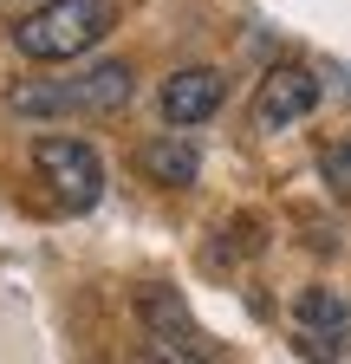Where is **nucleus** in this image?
Returning a JSON list of instances; mask_svg holds the SVG:
<instances>
[{"instance_id":"nucleus-1","label":"nucleus","mask_w":351,"mask_h":364,"mask_svg":"<svg viewBox=\"0 0 351 364\" xmlns=\"http://www.w3.org/2000/svg\"><path fill=\"white\" fill-rule=\"evenodd\" d=\"M130 98H137V72L124 59H98L78 78H20V85H7L14 117H117Z\"/></svg>"},{"instance_id":"nucleus-2","label":"nucleus","mask_w":351,"mask_h":364,"mask_svg":"<svg viewBox=\"0 0 351 364\" xmlns=\"http://www.w3.org/2000/svg\"><path fill=\"white\" fill-rule=\"evenodd\" d=\"M111 26H117V0H39L33 14L14 20V46L33 65H65L85 59Z\"/></svg>"},{"instance_id":"nucleus-3","label":"nucleus","mask_w":351,"mask_h":364,"mask_svg":"<svg viewBox=\"0 0 351 364\" xmlns=\"http://www.w3.org/2000/svg\"><path fill=\"white\" fill-rule=\"evenodd\" d=\"M33 169L72 215L98 208V196H104V156L85 136H33Z\"/></svg>"},{"instance_id":"nucleus-4","label":"nucleus","mask_w":351,"mask_h":364,"mask_svg":"<svg viewBox=\"0 0 351 364\" xmlns=\"http://www.w3.org/2000/svg\"><path fill=\"white\" fill-rule=\"evenodd\" d=\"M137 312H144V326H150V345H163V351H183L189 364H228V351L215 345L195 318H189V306L176 299L169 287H150L144 299H137Z\"/></svg>"},{"instance_id":"nucleus-5","label":"nucleus","mask_w":351,"mask_h":364,"mask_svg":"<svg viewBox=\"0 0 351 364\" xmlns=\"http://www.w3.org/2000/svg\"><path fill=\"white\" fill-rule=\"evenodd\" d=\"M222 105H228V78L215 72V65H183V72H169L163 91H156V111H163L169 130H195Z\"/></svg>"},{"instance_id":"nucleus-6","label":"nucleus","mask_w":351,"mask_h":364,"mask_svg":"<svg viewBox=\"0 0 351 364\" xmlns=\"http://www.w3.org/2000/svg\"><path fill=\"white\" fill-rule=\"evenodd\" d=\"M313 111H319V72L313 65H274L254 91V124L260 130H293Z\"/></svg>"},{"instance_id":"nucleus-7","label":"nucleus","mask_w":351,"mask_h":364,"mask_svg":"<svg viewBox=\"0 0 351 364\" xmlns=\"http://www.w3.org/2000/svg\"><path fill=\"white\" fill-rule=\"evenodd\" d=\"M137 169L156 182V189H189L202 176V150L189 130H163V136H144L137 144Z\"/></svg>"},{"instance_id":"nucleus-8","label":"nucleus","mask_w":351,"mask_h":364,"mask_svg":"<svg viewBox=\"0 0 351 364\" xmlns=\"http://www.w3.org/2000/svg\"><path fill=\"white\" fill-rule=\"evenodd\" d=\"M293 312H299V332H351V299L332 287H306Z\"/></svg>"},{"instance_id":"nucleus-9","label":"nucleus","mask_w":351,"mask_h":364,"mask_svg":"<svg viewBox=\"0 0 351 364\" xmlns=\"http://www.w3.org/2000/svg\"><path fill=\"white\" fill-rule=\"evenodd\" d=\"M325 182H332L338 196H351V136H345L338 150H325Z\"/></svg>"}]
</instances>
